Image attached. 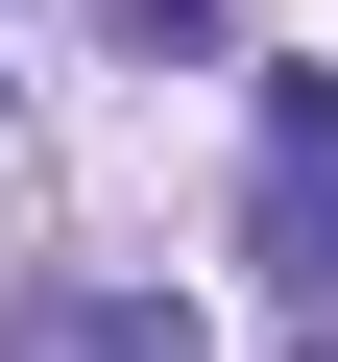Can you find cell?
Wrapping results in <instances>:
<instances>
[{"label": "cell", "mask_w": 338, "mask_h": 362, "mask_svg": "<svg viewBox=\"0 0 338 362\" xmlns=\"http://www.w3.org/2000/svg\"><path fill=\"white\" fill-rule=\"evenodd\" d=\"M73 362H194V314H169V290H97V314H73Z\"/></svg>", "instance_id": "cell-1"}, {"label": "cell", "mask_w": 338, "mask_h": 362, "mask_svg": "<svg viewBox=\"0 0 338 362\" xmlns=\"http://www.w3.org/2000/svg\"><path fill=\"white\" fill-rule=\"evenodd\" d=\"M266 145H290V169H338V73H290V97H266Z\"/></svg>", "instance_id": "cell-2"}, {"label": "cell", "mask_w": 338, "mask_h": 362, "mask_svg": "<svg viewBox=\"0 0 338 362\" xmlns=\"http://www.w3.org/2000/svg\"><path fill=\"white\" fill-rule=\"evenodd\" d=\"M97 25H121V49H218V0H97Z\"/></svg>", "instance_id": "cell-3"}]
</instances>
